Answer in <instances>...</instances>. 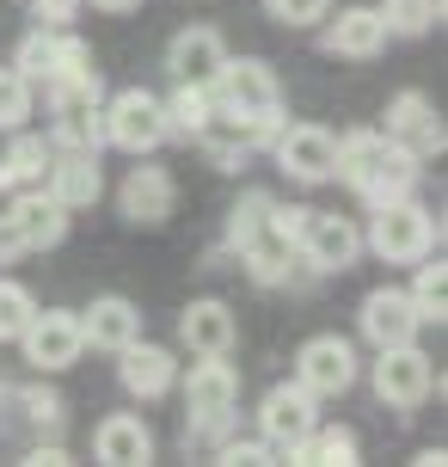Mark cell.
Masks as SVG:
<instances>
[{
    "instance_id": "f1b7e54d",
    "label": "cell",
    "mask_w": 448,
    "mask_h": 467,
    "mask_svg": "<svg viewBox=\"0 0 448 467\" xmlns=\"http://www.w3.org/2000/svg\"><path fill=\"white\" fill-rule=\"evenodd\" d=\"M375 13L387 19V31H400V37H424L430 25L443 19V0H381Z\"/></svg>"
},
{
    "instance_id": "7a4b0ae2",
    "label": "cell",
    "mask_w": 448,
    "mask_h": 467,
    "mask_svg": "<svg viewBox=\"0 0 448 467\" xmlns=\"http://www.w3.org/2000/svg\"><path fill=\"white\" fill-rule=\"evenodd\" d=\"M270 222L295 240V258H307L313 271H351L356 253H362V234L344 222V215H326V210H301V203H289V210H270Z\"/></svg>"
},
{
    "instance_id": "d4e9b609",
    "label": "cell",
    "mask_w": 448,
    "mask_h": 467,
    "mask_svg": "<svg viewBox=\"0 0 448 467\" xmlns=\"http://www.w3.org/2000/svg\"><path fill=\"white\" fill-rule=\"evenodd\" d=\"M160 105H166V136H209L215 123L209 80H178V93L160 99Z\"/></svg>"
},
{
    "instance_id": "4316f807",
    "label": "cell",
    "mask_w": 448,
    "mask_h": 467,
    "mask_svg": "<svg viewBox=\"0 0 448 467\" xmlns=\"http://www.w3.org/2000/svg\"><path fill=\"white\" fill-rule=\"evenodd\" d=\"M44 166H49L44 136H13V148L0 154V191H31V185H44Z\"/></svg>"
},
{
    "instance_id": "484cf974",
    "label": "cell",
    "mask_w": 448,
    "mask_h": 467,
    "mask_svg": "<svg viewBox=\"0 0 448 467\" xmlns=\"http://www.w3.org/2000/svg\"><path fill=\"white\" fill-rule=\"evenodd\" d=\"M289 462H313V467H351L356 462V431L344 424H313L301 443L289 449Z\"/></svg>"
},
{
    "instance_id": "9a60e30c",
    "label": "cell",
    "mask_w": 448,
    "mask_h": 467,
    "mask_svg": "<svg viewBox=\"0 0 448 467\" xmlns=\"http://www.w3.org/2000/svg\"><path fill=\"white\" fill-rule=\"evenodd\" d=\"M13 228H19L25 253H49V246H62V234H68V210L49 197V191H13Z\"/></svg>"
},
{
    "instance_id": "52a82bcc",
    "label": "cell",
    "mask_w": 448,
    "mask_h": 467,
    "mask_svg": "<svg viewBox=\"0 0 448 467\" xmlns=\"http://www.w3.org/2000/svg\"><path fill=\"white\" fill-rule=\"evenodd\" d=\"M320 424V394H307L301 381H283V388H270L259 406V437L270 443L277 462H289V449L301 443L307 431Z\"/></svg>"
},
{
    "instance_id": "836d02e7",
    "label": "cell",
    "mask_w": 448,
    "mask_h": 467,
    "mask_svg": "<svg viewBox=\"0 0 448 467\" xmlns=\"http://www.w3.org/2000/svg\"><path fill=\"white\" fill-rule=\"evenodd\" d=\"M31 117V80L19 68H0V130H19Z\"/></svg>"
},
{
    "instance_id": "603a6c76",
    "label": "cell",
    "mask_w": 448,
    "mask_h": 467,
    "mask_svg": "<svg viewBox=\"0 0 448 467\" xmlns=\"http://www.w3.org/2000/svg\"><path fill=\"white\" fill-rule=\"evenodd\" d=\"M239 258H246V271H252V283H264V289H277V283H289V258H295V240H289L277 222H264L259 234H246L234 246Z\"/></svg>"
},
{
    "instance_id": "8d00e7d4",
    "label": "cell",
    "mask_w": 448,
    "mask_h": 467,
    "mask_svg": "<svg viewBox=\"0 0 448 467\" xmlns=\"http://www.w3.org/2000/svg\"><path fill=\"white\" fill-rule=\"evenodd\" d=\"M31 13H37V25H49V31H62V25H74V13H80V0H31Z\"/></svg>"
},
{
    "instance_id": "6da1fadb",
    "label": "cell",
    "mask_w": 448,
    "mask_h": 467,
    "mask_svg": "<svg viewBox=\"0 0 448 467\" xmlns=\"http://www.w3.org/2000/svg\"><path fill=\"white\" fill-rule=\"evenodd\" d=\"M209 99L215 117H228L246 148H264L283 130V87H277L270 62H259V56H239V62L221 56V68L209 74Z\"/></svg>"
},
{
    "instance_id": "4fadbf2b",
    "label": "cell",
    "mask_w": 448,
    "mask_h": 467,
    "mask_svg": "<svg viewBox=\"0 0 448 467\" xmlns=\"http://www.w3.org/2000/svg\"><path fill=\"white\" fill-rule=\"evenodd\" d=\"M418 179H424V161H418V154H405L400 141H387V148H381V161L356 179V197H362L369 210H381V203L412 197V191H418Z\"/></svg>"
},
{
    "instance_id": "44dd1931",
    "label": "cell",
    "mask_w": 448,
    "mask_h": 467,
    "mask_svg": "<svg viewBox=\"0 0 448 467\" xmlns=\"http://www.w3.org/2000/svg\"><path fill=\"white\" fill-rule=\"evenodd\" d=\"M93 455H98L105 467H142V462H154V431H148L136 412H117V419L98 424Z\"/></svg>"
},
{
    "instance_id": "d590c367",
    "label": "cell",
    "mask_w": 448,
    "mask_h": 467,
    "mask_svg": "<svg viewBox=\"0 0 448 467\" xmlns=\"http://www.w3.org/2000/svg\"><path fill=\"white\" fill-rule=\"evenodd\" d=\"M25 419H31V424H49V431H56V424H62V394H49V388H31V394H25Z\"/></svg>"
},
{
    "instance_id": "3957f363",
    "label": "cell",
    "mask_w": 448,
    "mask_h": 467,
    "mask_svg": "<svg viewBox=\"0 0 448 467\" xmlns=\"http://www.w3.org/2000/svg\"><path fill=\"white\" fill-rule=\"evenodd\" d=\"M362 246H375L387 265H418V258H430V246H436V222H430L424 203L400 197V203H381V210L369 215V240H362Z\"/></svg>"
},
{
    "instance_id": "8992f818",
    "label": "cell",
    "mask_w": 448,
    "mask_h": 467,
    "mask_svg": "<svg viewBox=\"0 0 448 467\" xmlns=\"http://www.w3.org/2000/svg\"><path fill=\"white\" fill-rule=\"evenodd\" d=\"M19 345H25V363H31V369H44V375L74 369L80 350H87V338H80V314H68V307H37V314L25 320Z\"/></svg>"
},
{
    "instance_id": "83f0119b",
    "label": "cell",
    "mask_w": 448,
    "mask_h": 467,
    "mask_svg": "<svg viewBox=\"0 0 448 467\" xmlns=\"http://www.w3.org/2000/svg\"><path fill=\"white\" fill-rule=\"evenodd\" d=\"M381 148H387L381 130H351V136H338V166H331V179H344V185L356 191V179L381 161Z\"/></svg>"
},
{
    "instance_id": "8fae6325",
    "label": "cell",
    "mask_w": 448,
    "mask_h": 467,
    "mask_svg": "<svg viewBox=\"0 0 448 467\" xmlns=\"http://www.w3.org/2000/svg\"><path fill=\"white\" fill-rule=\"evenodd\" d=\"M387 141H400L405 154H418V161H436L448 148V130L443 117H436V105H430L424 93H400L393 105H387V130H381Z\"/></svg>"
},
{
    "instance_id": "74e56055",
    "label": "cell",
    "mask_w": 448,
    "mask_h": 467,
    "mask_svg": "<svg viewBox=\"0 0 448 467\" xmlns=\"http://www.w3.org/2000/svg\"><path fill=\"white\" fill-rule=\"evenodd\" d=\"M13 258H25V240L13 228V215H0V265H13Z\"/></svg>"
},
{
    "instance_id": "ab89813d",
    "label": "cell",
    "mask_w": 448,
    "mask_h": 467,
    "mask_svg": "<svg viewBox=\"0 0 448 467\" xmlns=\"http://www.w3.org/2000/svg\"><path fill=\"white\" fill-rule=\"evenodd\" d=\"M98 13H136V6H142V0H93Z\"/></svg>"
},
{
    "instance_id": "5b68a950",
    "label": "cell",
    "mask_w": 448,
    "mask_h": 467,
    "mask_svg": "<svg viewBox=\"0 0 448 467\" xmlns=\"http://www.w3.org/2000/svg\"><path fill=\"white\" fill-rule=\"evenodd\" d=\"M105 141L111 148H123V154H154L166 141V105L154 93H142V87H123L111 105H105Z\"/></svg>"
},
{
    "instance_id": "e575fe53",
    "label": "cell",
    "mask_w": 448,
    "mask_h": 467,
    "mask_svg": "<svg viewBox=\"0 0 448 467\" xmlns=\"http://www.w3.org/2000/svg\"><path fill=\"white\" fill-rule=\"evenodd\" d=\"M326 6L331 0H264V13H270L277 25H295V31H301V25H320Z\"/></svg>"
},
{
    "instance_id": "d6a6232c",
    "label": "cell",
    "mask_w": 448,
    "mask_h": 467,
    "mask_svg": "<svg viewBox=\"0 0 448 467\" xmlns=\"http://www.w3.org/2000/svg\"><path fill=\"white\" fill-rule=\"evenodd\" d=\"M37 314V296L25 289V283H13V277H0V338H19L25 332V320Z\"/></svg>"
},
{
    "instance_id": "ac0fdd59",
    "label": "cell",
    "mask_w": 448,
    "mask_h": 467,
    "mask_svg": "<svg viewBox=\"0 0 448 467\" xmlns=\"http://www.w3.org/2000/svg\"><path fill=\"white\" fill-rule=\"evenodd\" d=\"M49 197L62 203V210H87L98 203V191H105V172H98V154H74L62 148V161H49Z\"/></svg>"
},
{
    "instance_id": "7402d4cb",
    "label": "cell",
    "mask_w": 448,
    "mask_h": 467,
    "mask_svg": "<svg viewBox=\"0 0 448 467\" xmlns=\"http://www.w3.org/2000/svg\"><path fill=\"white\" fill-rule=\"evenodd\" d=\"M221 56H228L221 31H215V25H190V31H178V37H172L166 68H172V80H209V74L221 68Z\"/></svg>"
},
{
    "instance_id": "cb8c5ba5",
    "label": "cell",
    "mask_w": 448,
    "mask_h": 467,
    "mask_svg": "<svg viewBox=\"0 0 448 467\" xmlns=\"http://www.w3.org/2000/svg\"><path fill=\"white\" fill-rule=\"evenodd\" d=\"M56 148H74V154H98L105 148V111H98V99H62L56 105Z\"/></svg>"
},
{
    "instance_id": "d6986e66",
    "label": "cell",
    "mask_w": 448,
    "mask_h": 467,
    "mask_svg": "<svg viewBox=\"0 0 448 467\" xmlns=\"http://www.w3.org/2000/svg\"><path fill=\"white\" fill-rule=\"evenodd\" d=\"M117 357H123L117 375L136 400H160L166 388L178 381V363H172V350H160V345H142V338H136V345H123Z\"/></svg>"
},
{
    "instance_id": "2e32d148",
    "label": "cell",
    "mask_w": 448,
    "mask_h": 467,
    "mask_svg": "<svg viewBox=\"0 0 448 467\" xmlns=\"http://www.w3.org/2000/svg\"><path fill=\"white\" fill-rule=\"evenodd\" d=\"M387 19H381L375 6H344L338 19L326 25V49L331 56H344V62H375L381 49H387Z\"/></svg>"
},
{
    "instance_id": "ffe728a7",
    "label": "cell",
    "mask_w": 448,
    "mask_h": 467,
    "mask_svg": "<svg viewBox=\"0 0 448 467\" xmlns=\"http://www.w3.org/2000/svg\"><path fill=\"white\" fill-rule=\"evenodd\" d=\"M234 307L228 302H190L185 314H178V338H185L197 357H221V350H234Z\"/></svg>"
},
{
    "instance_id": "5bb4252c",
    "label": "cell",
    "mask_w": 448,
    "mask_h": 467,
    "mask_svg": "<svg viewBox=\"0 0 448 467\" xmlns=\"http://www.w3.org/2000/svg\"><path fill=\"white\" fill-rule=\"evenodd\" d=\"M418 327H424V320H418V307H412L405 289H369V296H362V338L375 350L381 345H412Z\"/></svg>"
},
{
    "instance_id": "1f68e13d",
    "label": "cell",
    "mask_w": 448,
    "mask_h": 467,
    "mask_svg": "<svg viewBox=\"0 0 448 467\" xmlns=\"http://www.w3.org/2000/svg\"><path fill=\"white\" fill-rule=\"evenodd\" d=\"M56 37H62V31L37 25V31L19 44V62H13V68H19L25 80H49V68H56Z\"/></svg>"
},
{
    "instance_id": "30bf717a",
    "label": "cell",
    "mask_w": 448,
    "mask_h": 467,
    "mask_svg": "<svg viewBox=\"0 0 448 467\" xmlns=\"http://www.w3.org/2000/svg\"><path fill=\"white\" fill-rule=\"evenodd\" d=\"M295 381H301L307 394H320V400L344 394V388L356 381V350H351V338H338V332L307 338V345L295 350Z\"/></svg>"
},
{
    "instance_id": "277c9868",
    "label": "cell",
    "mask_w": 448,
    "mask_h": 467,
    "mask_svg": "<svg viewBox=\"0 0 448 467\" xmlns=\"http://www.w3.org/2000/svg\"><path fill=\"white\" fill-rule=\"evenodd\" d=\"M234 406H239V369L228 363V350H221V357H203V363H190V375H185V412H190V424H197L203 437H215V431L228 424Z\"/></svg>"
},
{
    "instance_id": "f35d334b",
    "label": "cell",
    "mask_w": 448,
    "mask_h": 467,
    "mask_svg": "<svg viewBox=\"0 0 448 467\" xmlns=\"http://www.w3.org/2000/svg\"><path fill=\"white\" fill-rule=\"evenodd\" d=\"M25 462H31V467H62V462H68V449H62V443H37Z\"/></svg>"
},
{
    "instance_id": "4dcf8cb0",
    "label": "cell",
    "mask_w": 448,
    "mask_h": 467,
    "mask_svg": "<svg viewBox=\"0 0 448 467\" xmlns=\"http://www.w3.org/2000/svg\"><path fill=\"white\" fill-rule=\"evenodd\" d=\"M270 210H277V197L270 191H246L234 203V215H228V246H239L246 234H259L264 222H270Z\"/></svg>"
},
{
    "instance_id": "e0dca14e",
    "label": "cell",
    "mask_w": 448,
    "mask_h": 467,
    "mask_svg": "<svg viewBox=\"0 0 448 467\" xmlns=\"http://www.w3.org/2000/svg\"><path fill=\"white\" fill-rule=\"evenodd\" d=\"M80 338L93 350H123L142 338V307L123 302V296H98L87 314H80Z\"/></svg>"
},
{
    "instance_id": "9c48e42d",
    "label": "cell",
    "mask_w": 448,
    "mask_h": 467,
    "mask_svg": "<svg viewBox=\"0 0 448 467\" xmlns=\"http://www.w3.org/2000/svg\"><path fill=\"white\" fill-rule=\"evenodd\" d=\"M270 154H277V166H283L289 179L326 185L331 166H338V136L320 130V123H283V130L270 136Z\"/></svg>"
},
{
    "instance_id": "ba28073f",
    "label": "cell",
    "mask_w": 448,
    "mask_h": 467,
    "mask_svg": "<svg viewBox=\"0 0 448 467\" xmlns=\"http://www.w3.org/2000/svg\"><path fill=\"white\" fill-rule=\"evenodd\" d=\"M430 388H436V363L418 350V338H412V345H381V357H375V394L387 400V406L412 412V406H424V400H430Z\"/></svg>"
},
{
    "instance_id": "7c38bea8",
    "label": "cell",
    "mask_w": 448,
    "mask_h": 467,
    "mask_svg": "<svg viewBox=\"0 0 448 467\" xmlns=\"http://www.w3.org/2000/svg\"><path fill=\"white\" fill-rule=\"evenodd\" d=\"M117 210H123V222H136V228H160L166 215L178 210L172 172H166V166H129V179H123V191H117Z\"/></svg>"
},
{
    "instance_id": "f546056e",
    "label": "cell",
    "mask_w": 448,
    "mask_h": 467,
    "mask_svg": "<svg viewBox=\"0 0 448 467\" xmlns=\"http://www.w3.org/2000/svg\"><path fill=\"white\" fill-rule=\"evenodd\" d=\"M405 296H412V307H418V320H424V327H430V320H443V314H448V271L418 258V283H412Z\"/></svg>"
}]
</instances>
